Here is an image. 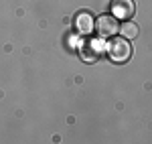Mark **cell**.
Listing matches in <instances>:
<instances>
[{"label":"cell","instance_id":"6da1fadb","mask_svg":"<svg viewBox=\"0 0 152 144\" xmlns=\"http://www.w3.org/2000/svg\"><path fill=\"white\" fill-rule=\"evenodd\" d=\"M107 55L114 63H126L132 57V45L126 39H116L107 45Z\"/></svg>","mask_w":152,"mask_h":144},{"label":"cell","instance_id":"7a4b0ae2","mask_svg":"<svg viewBox=\"0 0 152 144\" xmlns=\"http://www.w3.org/2000/svg\"><path fill=\"white\" fill-rule=\"evenodd\" d=\"M94 29L97 31L99 39H110V37H114L118 33L120 23H118V18H114L112 14H102L94 23Z\"/></svg>","mask_w":152,"mask_h":144},{"label":"cell","instance_id":"3957f363","mask_svg":"<svg viewBox=\"0 0 152 144\" xmlns=\"http://www.w3.org/2000/svg\"><path fill=\"white\" fill-rule=\"evenodd\" d=\"M104 51H105V45L102 39H87L81 45V57L87 63H95L104 55Z\"/></svg>","mask_w":152,"mask_h":144},{"label":"cell","instance_id":"277c9868","mask_svg":"<svg viewBox=\"0 0 152 144\" xmlns=\"http://www.w3.org/2000/svg\"><path fill=\"white\" fill-rule=\"evenodd\" d=\"M112 16L114 18H122L128 20L132 18V14L136 12V2L134 0H112Z\"/></svg>","mask_w":152,"mask_h":144},{"label":"cell","instance_id":"5b68a950","mask_svg":"<svg viewBox=\"0 0 152 144\" xmlns=\"http://www.w3.org/2000/svg\"><path fill=\"white\" fill-rule=\"evenodd\" d=\"M94 16L89 14V12H79L77 16H75V26H77V31L81 33V35H89L91 31H94Z\"/></svg>","mask_w":152,"mask_h":144},{"label":"cell","instance_id":"8992f818","mask_svg":"<svg viewBox=\"0 0 152 144\" xmlns=\"http://www.w3.org/2000/svg\"><path fill=\"white\" fill-rule=\"evenodd\" d=\"M118 31L122 33V37H124L126 41H132V39H136V37H138V24L132 23V20H126V23L122 24Z\"/></svg>","mask_w":152,"mask_h":144}]
</instances>
